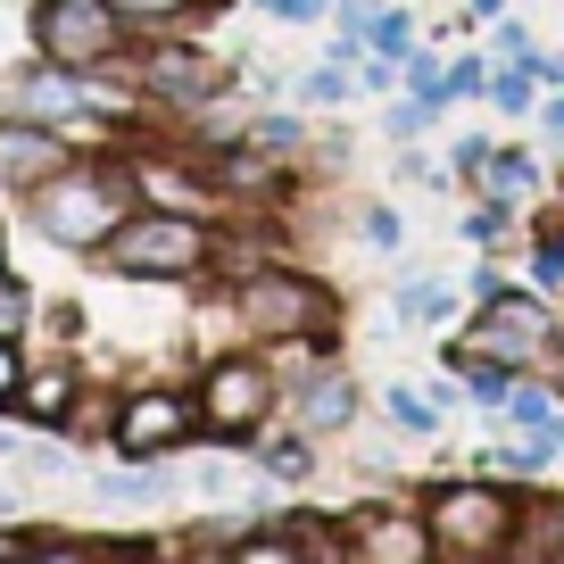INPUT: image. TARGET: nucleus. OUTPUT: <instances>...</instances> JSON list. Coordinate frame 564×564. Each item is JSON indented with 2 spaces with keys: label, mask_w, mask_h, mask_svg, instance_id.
<instances>
[{
  "label": "nucleus",
  "mask_w": 564,
  "mask_h": 564,
  "mask_svg": "<svg viewBox=\"0 0 564 564\" xmlns=\"http://www.w3.org/2000/svg\"><path fill=\"white\" fill-rule=\"evenodd\" d=\"M225 300H232V324H241L258 349H282V357H291V373L316 366V357L333 349V333H340V300H333V282H316L307 265H291V258H258V265H241Z\"/></svg>",
  "instance_id": "f257e3e1"
},
{
  "label": "nucleus",
  "mask_w": 564,
  "mask_h": 564,
  "mask_svg": "<svg viewBox=\"0 0 564 564\" xmlns=\"http://www.w3.org/2000/svg\"><path fill=\"white\" fill-rule=\"evenodd\" d=\"M18 208H25V225H34L51 249H67V258H91V249H100L108 232H117L124 216L141 208V192H133V166H124V159H108V150H84V159H67L51 183H34Z\"/></svg>",
  "instance_id": "f03ea898"
},
{
  "label": "nucleus",
  "mask_w": 564,
  "mask_h": 564,
  "mask_svg": "<svg viewBox=\"0 0 564 564\" xmlns=\"http://www.w3.org/2000/svg\"><path fill=\"white\" fill-rule=\"evenodd\" d=\"M208 258H216L208 216H175V208H150V199L91 249V265H100L108 282H141V291H159V282H199Z\"/></svg>",
  "instance_id": "7ed1b4c3"
},
{
  "label": "nucleus",
  "mask_w": 564,
  "mask_h": 564,
  "mask_svg": "<svg viewBox=\"0 0 564 564\" xmlns=\"http://www.w3.org/2000/svg\"><path fill=\"white\" fill-rule=\"evenodd\" d=\"M423 523H432V556H448V564L514 556V531H523V481H498V474L432 481Z\"/></svg>",
  "instance_id": "20e7f679"
},
{
  "label": "nucleus",
  "mask_w": 564,
  "mask_h": 564,
  "mask_svg": "<svg viewBox=\"0 0 564 564\" xmlns=\"http://www.w3.org/2000/svg\"><path fill=\"white\" fill-rule=\"evenodd\" d=\"M192 390H199V415H208V441H225V448H249L282 415V373L258 349H208Z\"/></svg>",
  "instance_id": "39448f33"
},
{
  "label": "nucleus",
  "mask_w": 564,
  "mask_h": 564,
  "mask_svg": "<svg viewBox=\"0 0 564 564\" xmlns=\"http://www.w3.org/2000/svg\"><path fill=\"white\" fill-rule=\"evenodd\" d=\"M465 340L490 357H507L514 373H556L564 357V324H556V300L547 291H514V282H490L474 300V316H465Z\"/></svg>",
  "instance_id": "423d86ee"
},
{
  "label": "nucleus",
  "mask_w": 564,
  "mask_h": 564,
  "mask_svg": "<svg viewBox=\"0 0 564 564\" xmlns=\"http://www.w3.org/2000/svg\"><path fill=\"white\" fill-rule=\"evenodd\" d=\"M192 441H208L199 390H183V382L117 390V415H108V448H117V457H183Z\"/></svg>",
  "instance_id": "0eeeda50"
},
{
  "label": "nucleus",
  "mask_w": 564,
  "mask_h": 564,
  "mask_svg": "<svg viewBox=\"0 0 564 564\" xmlns=\"http://www.w3.org/2000/svg\"><path fill=\"white\" fill-rule=\"evenodd\" d=\"M25 34H34V58H58V67H124L133 58V25L117 18V0H34Z\"/></svg>",
  "instance_id": "6e6552de"
},
{
  "label": "nucleus",
  "mask_w": 564,
  "mask_h": 564,
  "mask_svg": "<svg viewBox=\"0 0 564 564\" xmlns=\"http://www.w3.org/2000/svg\"><path fill=\"white\" fill-rule=\"evenodd\" d=\"M124 67L150 91V108H216V91H232V67L208 42H183V34H150V51H133Z\"/></svg>",
  "instance_id": "1a4fd4ad"
},
{
  "label": "nucleus",
  "mask_w": 564,
  "mask_h": 564,
  "mask_svg": "<svg viewBox=\"0 0 564 564\" xmlns=\"http://www.w3.org/2000/svg\"><path fill=\"white\" fill-rule=\"evenodd\" d=\"M133 192L150 199V208H175V216H208V225H225L232 216V192L216 183V166L199 159V150H133Z\"/></svg>",
  "instance_id": "9d476101"
},
{
  "label": "nucleus",
  "mask_w": 564,
  "mask_h": 564,
  "mask_svg": "<svg viewBox=\"0 0 564 564\" xmlns=\"http://www.w3.org/2000/svg\"><path fill=\"white\" fill-rule=\"evenodd\" d=\"M67 159H84V141H67L58 124H42V117L0 108V192H9V199H25L34 183H51Z\"/></svg>",
  "instance_id": "9b49d317"
},
{
  "label": "nucleus",
  "mask_w": 564,
  "mask_h": 564,
  "mask_svg": "<svg viewBox=\"0 0 564 564\" xmlns=\"http://www.w3.org/2000/svg\"><path fill=\"white\" fill-rule=\"evenodd\" d=\"M349 556L357 564H432V523H423V507H366L349 523Z\"/></svg>",
  "instance_id": "f8f14e48"
},
{
  "label": "nucleus",
  "mask_w": 564,
  "mask_h": 564,
  "mask_svg": "<svg viewBox=\"0 0 564 564\" xmlns=\"http://www.w3.org/2000/svg\"><path fill=\"white\" fill-rule=\"evenodd\" d=\"M9 415L34 423V432L84 423V366H75V357H42V366H25V390H18V406H9Z\"/></svg>",
  "instance_id": "ddd939ff"
},
{
  "label": "nucleus",
  "mask_w": 564,
  "mask_h": 564,
  "mask_svg": "<svg viewBox=\"0 0 564 564\" xmlns=\"http://www.w3.org/2000/svg\"><path fill=\"white\" fill-rule=\"evenodd\" d=\"M291 423H307V432H316V441H333V432H349L357 423V382L349 373H300V382H291Z\"/></svg>",
  "instance_id": "4468645a"
},
{
  "label": "nucleus",
  "mask_w": 564,
  "mask_h": 564,
  "mask_svg": "<svg viewBox=\"0 0 564 564\" xmlns=\"http://www.w3.org/2000/svg\"><path fill=\"white\" fill-rule=\"evenodd\" d=\"M249 465H258V474H274L282 490H307V481L324 474V457H316V432H307V423H291V432H274V423H265L258 441H249Z\"/></svg>",
  "instance_id": "2eb2a0df"
},
{
  "label": "nucleus",
  "mask_w": 564,
  "mask_h": 564,
  "mask_svg": "<svg viewBox=\"0 0 564 564\" xmlns=\"http://www.w3.org/2000/svg\"><path fill=\"white\" fill-rule=\"evenodd\" d=\"M457 307H465V291L441 282V274H406L399 291H390V324H406V333H448Z\"/></svg>",
  "instance_id": "dca6fc26"
},
{
  "label": "nucleus",
  "mask_w": 564,
  "mask_h": 564,
  "mask_svg": "<svg viewBox=\"0 0 564 564\" xmlns=\"http://www.w3.org/2000/svg\"><path fill=\"white\" fill-rule=\"evenodd\" d=\"M474 192L514 199V208H540V192H547V166H540V150H514V141H498V150H490V166L474 175Z\"/></svg>",
  "instance_id": "f3484780"
},
{
  "label": "nucleus",
  "mask_w": 564,
  "mask_h": 564,
  "mask_svg": "<svg viewBox=\"0 0 564 564\" xmlns=\"http://www.w3.org/2000/svg\"><path fill=\"white\" fill-rule=\"evenodd\" d=\"M166 490H175V481L159 474V457H133L124 474H91V498H100V507H159Z\"/></svg>",
  "instance_id": "a211bd4d"
},
{
  "label": "nucleus",
  "mask_w": 564,
  "mask_h": 564,
  "mask_svg": "<svg viewBox=\"0 0 564 564\" xmlns=\"http://www.w3.org/2000/svg\"><path fill=\"white\" fill-rule=\"evenodd\" d=\"M208 9H225V0H117V18L133 34H192Z\"/></svg>",
  "instance_id": "6ab92c4d"
},
{
  "label": "nucleus",
  "mask_w": 564,
  "mask_h": 564,
  "mask_svg": "<svg viewBox=\"0 0 564 564\" xmlns=\"http://www.w3.org/2000/svg\"><path fill=\"white\" fill-rule=\"evenodd\" d=\"M382 415L399 423L406 441H432V432H441V415H448V406L432 399V390H423V382H382Z\"/></svg>",
  "instance_id": "aec40b11"
},
{
  "label": "nucleus",
  "mask_w": 564,
  "mask_h": 564,
  "mask_svg": "<svg viewBox=\"0 0 564 564\" xmlns=\"http://www.w3.org/2000/svg\"><path fill=\"white\" fill-rule=\"evenodd\" d=\"M523 282H531V291H547V300H564V216L531 232V249H523Z\"/></svg>",
  "instance_id": "412c9836"
},
{
  "label": "nucleus",
  "mask_w": 564,
  "mask_h": 564,
  "mask_svg": "<svg viewBox=\"0 0 564 564\" xmlns=\"http://www.w3.org/2000/svg\"><path fill=\"white\" fill-rule=\"evenodd\" d=\"M481 108H498V117H531V108H540V84L523 75V58H490V91H481Z\"/></svg>",
  "instance_id": "4be33fe9"
},
{
  "label": "nucleus",
  "mask_w": 564,
  "mask_h": 564,
  "mask_svg": "<svg viewBox=\"0 0 564 564\" xmlns=\"http://www.w3.org/2000/svg\"><path fill=\"white\" fill-rule=\"evenodd\" d=\"M441 117H448L441 100H423V91H390V108H382V141H423Z\"/></svg>",
  "instance_id": "5701e85b"
},
{
  "label": "nucleus",
  "mask_w": 564,
  "mask_h": 564,
  "mask_svg": "<svg viewBox=\"0 0 564 564\" xmlns=\"http://www.w3.org/2000/svg\"><path fill=\"white\" fill-rule=\"evenodd\" d=\"M514 225H523V208H514V199H490V192H481L474 208H465V241H474V249H507Z\"/></svg>",
  "instance_id": "b1692460"
},
{
  "label": "nucleus",
  "mask_w": 564,
  "mask_h": 564,
  "mask_svg": "<svg viewBox=\"0 0 564 564\" xmlns=\"http://www.w3.org/2000/svg\"><path fill=\"white\" fill-rule=\"evenodd\" d=\"M349 91H357V67H340V58H316V67L291 84V100H300V108H340Z\"/></svg>",
  "instance_id": "393cba45"
},
{
  "label": "nucleus",
  "mask_w": 564,
  "mask_h": 564,
  "mask_svg": "<svg viewBox=\"0 0 564 564\" xmlns=\"http://www.w3.org/2000/svg\"><path fill=\"white\" fill-rule=\"evenodd\" d=\"M34 316H42L34 282H25L18 265H0V340H25V333H34Z\"/></svg>",
  "instance_id": "a878e982"
},
{
  "label": "nucleus",
  "mask_w": 564,
  "mask_h": 564,
  "mask_svg": "<svg viewBox=\"0 0 564 564\" xmlns=\"http://www.w3.org/2000/svg\"><path fill=\"white\" fill-rule=\"evenodd\" d=\"M249 141H258V150H274V159H300V150H307V117H300V108H291V117H282V108H265V117H249Z\"/></svg>",
  "instance_id": "bb28decb"
},
{
  "label": "nucleus",
  "mask_w": 564,
  "mask_h": 564,
  "mask_svg": "<svg viewBox=\"0 0 564 564\" xmlns=\"http://www.w3.org/2000/svg\"><path fill=\"white\" fill-rule=\"evenodd\" d=\"M357 241H366L373 258H399V249H406L399 208H390V199H366V208H357Z\"/></svg>",
  "instance_id": "cd10ccee"
},
{
  "label": "nucleus",
  "mask_w": 564,
  "mask_h": 564,
  "mask_svg": "<svg viewBox=\"0 0 564 564\" xmlns=\"http://www.w3.org/2000/svg\"><path fill=\"white\" fill-rule=\"evenodd\" d=\"M399 91H423V100H441V108H448V58L415 42V51L399 58Z\"/></svg>",
  "instance_id": "c85d7f7f"
},
{
  "label": "nucleus",
  "mask_w": 564,
  "mask_h": 564,
  "mask_svg": "<svg viewBox=\"0 0 564 564\" xmlns=\"http://www.w3.org/2000/svg\"><path fill=\"white\" fill-rule=\"evenodd\" d=\"M490 91V51H448V108H474Z\"/></svg>",
  "instance_id": "c756f323"
},
{
  "label": "nucleus",
  "mask_w": 564,
  "mask_h": 564,
  "mask_svg": "<svg viewBox=\"0 0 564 564\" xmlns=\"http://www.w3.org/2000/svg\"><path fill=\"white\" fill-rule=\"evenodd\" d=\"M366 51L406 58V51H415V18H406V9H373V18H366Z\"/></svg>",
  "instance_id": "7c9ffc66"
},
{
  "label": "nucleus",
  "mask_w": 564,
  "mask_h": 564,
  "mask_svg": "<svg viewBox=\"0 0 564 564\" xmlns=\"http://www.w3.org/2000/svg\"><path fill=\"white\" fill-rule=\"evenodd\" d=\"M258 18H274V25H333V0H258Z\"/></svg>",
  "instance_id": "2f4dec72"
},
{
  "label": "nucleus",
  "mask_w": 564,
  "mask_h": 564,
  "mask_svg": "<svg viewBox=\"0 0 564 564\" xmlns=\"http://www.w3.org/2000/svg\"><path fill=\"white\" fill-rule=\"evenodd\" d=\"M25 366H34V357H25V340H0V415L18 406V390H25Z\"/></svg>",
  "instance_id": "473e14b6"
},
{
  "label": "nucleus",
  "mask_w": 564,
  "mask_h": 564,
  "mask_svg": "<svg viewBox=\"0 0 564 564\" xmlns=\"http://www.w3.org/2000/svg\"><path fill=\"white\" fill-rule=\"evenodd\" d=\"M523 51H531V25L514 18V9H507V18H490V58H523Z\"/></svg>",
  "instance_id": "72a5a7b5"
},
{
  "label": "nucleus",
  "mask_w": 564,
  "mask_h": 564,
  "mask_svg": "<svg viewBox=\"0 0 564 564\" xmlns=\"http://www.w3.org/2000/svg\"><path fill=\"white\" fill-rule=\"evenodd\" d=\"M531 124H540V141H547V150H564V84H556V91H540Z\"/></svg>",
  "instance_id": "f704fd0d"
},
{
  "label": "nucleus",
  "mask_w": 564,
  "mask_h": 564,
  "mask_svg": "<svg viewBox=\"0 0 564 564\" xmlns=\"http://www.w3.org/2000/svg\"><path fill=\"white\" fill-rule=\"evenodd\" d=\"M523 75H531V84H540V91H556V84H564V58L531 42V51H523Z\"/></svg>",
  "instance_id": "c9c22d12"
},
{
  "label": "nucleus",
  "mask_w": 564,
  "mask_h": 564,
  "mask_svg": "<svg viewBox=\"0 0 564 564\" xmlns=\"http://www.w3.org/2000/svg\"><path fill=\"white\" fill-rule=\"evenodd\" d=\"M490 150H498V141H481V133H465V141H457V175H465V183H474V175H481V166H490Z\"/></svg>",
  "instance_id": "e433bc0d"
},
{
  "label": "nucleus",
  "mask_w": 564,
  "mask_h": 564,
  "mask_svg": "<svg viewBox=\"0 0 564 564\" xmlns=\"http://www.w3.org/2000/svg\"><path fill=\"white\" fill-rule=\"evenodd\" d=\"M0 556H34V531H0Z\"/></svg>",
  "instance_id": "4c0bfd02"
},
{
  "label": "nucleus",
  "mask_w": 564,
  "mask_h": 564,
  "mask_svg": "<svg viewBox=\"0 0 564 564\" xmlns=\"http://www.w3.org/2000/svg\"><path fill=\"white\" fill-rule=\"evenodd\" d=\"M0 265H9V241H0Z\"/></svg>",
  "instance_id": "58836bf2"
}]
</instances>
